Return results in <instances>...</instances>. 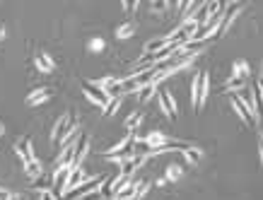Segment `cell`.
<instances>
[{
	"instance_id": "cell-1",
	"label": "cell",
	"mask_w": 263,
	"mask_h": 200,
	"mask_svg": "<svg viewBox=\"0 0 263 200\" xmlns=\"http://www.w3.org/2000/svg\"><path fill=\"white\" fill-rule=\"evenodd\" d=\"M73 133H77V121H75V113L73 111H68L65 116H61V119L56 121V128H54V142L58 147L63 145L68 137L73 135Z\"/></svg>"
},
{
	"instance_id": "cell-2",
	"label": "cell",
	"mask_w": 263,
	"mask_h": 200,
	"mask_svg": "<svg viewBox=\"0 0 263 200\" xmlns=\"http://www.w3.org/2000/svg\"><path fill=\"white\" fill-rule=\"evenodd\" d=\"M249 80H251V68L246 65V61H236V63L232 65V77L227 80V90L229 92L242 90V87L249 84Z\"/></svg>"
},
{
	"instance_id": "cell-3",
	"label": "cell",
	"mask_w": 263,
	"mask_h": 200,
	"mask_svg": "<svg viewBox=\"0 0 263 200\" xmlns=\"http://www.w3.org/2000/svg\"><path fill=\"white\" fill-rule=\"evenodd\" d=\"M101 181L104 179H85V181L80 183V186H75V188H70V191H65L63 195H61V200H73V198H82L85 193L90 191H97L101 186Z\"/></svg>"
},
{
	"instance_id": "cell-4",
	"label": "cell",
	"mask_w": 263,
	"mask_h": 200,
	"mask_svg": "<svg viewBox=\"0 0 263 200\" xmlns=\"http://www.w3.org/2000/svg\"><path fill=\"white\" fill-rule=\"evenodd\" d=\"M82 94L87 97V99L92 101V104H97V106H101L104 109V104L109 101V94L101 90V87H97L94 82H90V80H85L82 82Z\"/></svg>"
},
{
	"instance_id": "cell-5",
	"label": "cell",
	"mask_w": 263,
	"mask_h": 200,
	"mask_svg": "<svg viewBox=\"0 0 263 200\" xmlns=\"http://www.w3.org/2000/svg\"><path fill=\"white\" fill-rule=\"evenodd\" d=\"M87 152H90V137L85 133H80L77 142H73V166H80L82 159L87 157Z\"/></svg>"
},
{
	"instance_id": "cell-6",
	"label": "cell",
	"mask_w": 263,
	"mask_h": 200,
	"mask_svg": "<svg viewBox=\"0 0 263 200\" xmlns=\"http://www.w3.org/2000/svg\"><path fill=\"white\" fill-rule=\"evenodd\" d=\"M157 97H160V104H162L164 113L169 116V119H176L179 116V109H176V99H174V94L169 90H160L157 92Z\"/></svg>"
},
{
	"instance_id": "cell-7",
	"label": "cell",
	"mask_w": 263,
	"mask_h": 200,
	"mask_svg": "<svg viewBox=\"0 0 263 200\" xmlns=\"http://www.w3.org/2000/svg\"><path fill=\"white\" fill-rule=\"evenodd\" d=\"M143 142L150 147V155H152L154 150H160V147H162L164 142H169V140H167V135H164L162 130H152V133H147V135L143 137Z\"/></svg>"
},
{
	"instance_id": "cell-8",
	"label": "cell",
	"mask_w": 263,
	"mask_h": 200,
	"mask_svg": "<svg viewBox=\"0 0 263 200\" xmlns=\"http://www.w3.org/2000/svg\"><path fill=\"white\" fill-rule=\"evenodd\" d=\"M15 152L19 155L22 164L34 162V152H32V140H29V137H24V140H19L17 145H15Z\"/></svg>"
},
{
	"instance_id": "cell-9",
	"label": "cell",
	"mask_w": 263,
	"mask_h": 200,
	"mask_svg": "<svg viewBox=\"0 0 263 200\" xmlns=\"http://www.w3.org/2000/svg\"><path fill=\"white\" fill-rule=\"evenodd\" d=\"M54 97V90H37V92H32L27 97V104L29 106H39V104H44V101H48Z\"/></svg>"
},
{
	"instance_id": "cell-10",
	"label": "cell",
	"mask_w": 263,
	"mask_h": 200,
	"mask_svg": "<svg viewBox=\"0 0 263 200\" xmlns=\"http://www.w3.org/2000/svg\"><path fill=\"white\" fill-rule=\"evenodd\" d=\"M232 109H234L236 113H239V116H242V119L249 123V126H254V123H256V119L251 116V113H249V111H246V106L242 104V101H239V97H236L234 92H232Z\"/></svg>"
},
{
	"instance_id": "cell-11",
	"label": "cell",
	"mask_w": 263,
	"mask_h": 200,
	"mask_svg": "<svg viewBox=\"0 0 263 200\" xmlns=\"http://www.w3.org/2000/svg\"><path fill=\"white\" fill-rule=\"evenodd\" d=\"M85 181V172H82V166H73L70 174H68V181H65V191H70L75 186H80Z\"/></svg>"
},
{
	"instance_id": "cell-12",
	"label": "cell",
	"mask_w": 263,
	"mask_h": 200,
	"mask_svg": "<svg viewBox=\"0 0 263 200\" xmlns=\"http://www.w3.org/2000/svg\"><path fill=\"white\" fill-rule=\"evenodd\" d=\"M167 46H169V39H167V37L152 39V41H147V44H145V53L147 55H154V53H160L162 48H167Z\"/></svg>"
},
{
	"instance_id": "cell-13",
	"label": "cell",
	"mask_w": 263,
	"mask_h": 200,
	"mask_svg": "<svg viewBox=\"0 0 263 200\" xmlns=\"http://www.w3.org/2000/svg\"><path fill=\"white\" fill-rule=\"evenodd\" d=\"M37 68L41 70V73H54V68H56V63H54V58L48 53H37Z\"/></svg>"
},
{
	"instance_id": "cell-14",
	"label": "cell",
	"mask_w": 263,
	"mask_h": 200,
	"mask_svg": "<svg viewBox=\"0 0 263 200\" xmlns=\"http://www.w3.org/2000/svg\"><path fill=\"white\" fill-rule=\"evenodd\" d=\"M183 157H186V162H189L191 166H198L200 159H203V150H200V147L189 145L186 150H183Z\"/></svg>"
},
{
	"instance_id": "cell-15",
	"label": "cell",
	"mask_w": 263,
	"mask_h": 200,
	"mask_svg": "<svg viewBox=\"0 0 263 200\" xmlns=\"http://www.w3.org/2000/svg\"><path fill=\"white\" fill-rule=\"evenodd\" d=\"M208 73H203L200 75V87H198V111L203 109V101H205V97H208V92H210V84H208Z\"/></svg>"
},
{
	"instance_id": "cell-16",
	"label": "cell",
	"mask_w": 263,
	"mask_h": 200,
	"mask_svg": "<svg viewBox=\"0 0 263 200\" xmlns=\"http://www.w3.org/2000/svg\"><path fill=\"white\" fill-rule=\"evenodd\" d=\"M154 92H157V87H154V84H143V87L136 92V94H138V101H140V104H147V101L154 97Z\"/></svg>"
},
{
	"instance_id": "cell-17",
	"label": "cell",
	"mask_w": 263,
	"mask_h": 200,
	"mask_svg": "<svg viewBox=\"0 0 263 200\" xmlns=\"http://www.w3.org/2000/svg\"><path fill=\"white\" fill-rule=\"evenodd\" d=\"M121 101H123V97H114V99H109L107 104H104V116H107V119L116 113L118 106H121Z\"/></svg>"
},
{
	"instance_id": "cell-18",
	"label": "cell",
	"mask_w": 263,
	"mask_h": 200,
	"mask_svg": "<svg viewBox=\"0 0 263 200\" xmlns=\"http://www.w3.org/2000/svg\"><path fill=\"white\" fill-rule=\"evenodd\" d=\"M181 176H183V169L179 164H169V166H167V176H164L167 181H179Z\"/></svg>"
},
{
	"instance_id": "cell-19",
	"label": "cell",
	"mask_w": 263,
	"mask_h": 200,
	"mask_svg": "<svg viewBox=\"0 0 263 200\" xmlns=\"http://www.w3.org/2000/svg\"><path fill=\"white\" fill-rule=\"evenodd\" d=\"M24 174H27L29 179H37V176H41V162H27L24 164Z\"/></svg>"
},
{
	"instance_id": "cell-20",
	"label": "cell",
	"mask_w": 263,
	"mask_h": 200,
	"mask_svg": "<svg viewBox=\"0 0 263 200\" xmlns=\"http://www.w3.org/2000/svg\"><path fill=\"white\" fill-rule=\"evenodd\" d=\"M51 186H54V179L48 181V179H44V176H37L34 179V183H32V188H37V191H51Z\"/></svg>"
},
{
	"instance_id": "cell-21",
	"label": "cell",
	"mask_w": 263,
	"mask_h": 200,
	"mask_svg": "<svg viewBox=\"0 0 263 200\" xmlns=\"http://www.w3.org/2000/svg\"><path fill=\"white\" fill-rule=\"evenodd\" d=\"M101 198H114V179H104L99 186Z\"/></svg>"
},
{
	"instance_id": "cell-22",
	"label": "cell",
	"mask_w": 263,
	"mask_h": 200,
	"mask_svg": "<svg viewBox=\"0 0 263 200\" xmlns=\"http://www.w3.org/2000/svg\"><path fill=\"white\" fill-rule=\"evenodd\" d=\"M147 188H150V181H147V179H143V181H136V193H133V198L143 200V198H145V193H147Z\"/></svg>"
},
{
	"instance_id": "cell-23",
	"label": "cell",
	"mask_w": 263,
	"mask_h": 200,
	"mask_svg": "<svg viewBox=\"0 0 263 200\" xmlns=\"http://www.w3.org/2000/svg\"><path fill=\"white\" fill-rule=\"evenodd\" d=\"M140 121H143V111H138V113H130V116L126 119L128 130H136V128L140 126Z\"/></svg>"
},
{
	"instance_id": "cell-24",
	"label": "cell",
	"mask_w": 263,
	"mask_h": 200,
	"mask_svg": "<svg viewBox=\"0 0 263 200\" xmlns=\"http://www.w3.org/2000/svg\"><path fill=\"white\" fill-rule=\"evenodd\" d=\"M133 32H136V27H133V24H121V27L116 29V39H128V37H133Z\"/></svg>"
},
{
	"instance_id": "cell-25",
	"label": "cell",
	"mask_w": 263,
	"mask_h": 200,
	"mask_svg": "<svg viewBox=\"0 0 263 200\" xmlns=\"http://www.w3.org/2000/svg\"><path fill=\"white\" fill-rule=\"evenodd\" d=\"M90 51H92V53H101V51H104V39H92V41H90Z\"/></svg>"
},
{
	"instance_id": "cell-26",
	"label": "cell",
	"mask_w": 263,
	"mask_h": 200,
	"mask_svg": "<svg viewBox=\"0 0 263 200\" xmlns=\"http://www.w3.org/2000/svg\"><path fill=\"white\" fill-rule=\"evenodd\" d=\"M80 200H101V193H99V188L97 191H90V193H85Z\"/></svg>"
},
{
	"instance_id": "cell-27",
	"label": "cell",
	"mask_w": 263,
	"mask_h": 200,
	"mask_svg": "<svg viewBox=\"0 0 263 200\" xmlns=\"http://www.w3.org/2000/svg\"><path fill=\"white\" fill-rule=\"evenodd\" d=\"M39 198L41 200H56V195L51 191H44V193H39Z\"/></svg>"
},
{
	"instance_id": "cell-28",
	"label": "cell",
	"mask_w": 263,
	"mask_h": 200,
	"mask_svg": "<svg viewBox=\"0 0 263 200\" xmlns=\"http://www.w3.org/2000/svg\"><path fill=\"white\" fill-rule=\"evenodd\" d=\"M8 200H22V195H19V193H10Z\"/></svg>"
},
{
	"instance_id": "cell-29",
	"label": "cell",
	"mask_w": 263,
	"mask_h": 200,
	"mask_svg": "<svg viewBox=\"0 0 263 200\" xmlns=\"http://www.w3.org/2000/svg\"><path fill=\"white\" fill-rule=\"evenodd\" d=\"M167 5H169V3H154V10H164Z\"/></svg>"
},
{
	"instance_id": "cell-30",
	"label": "cell",
	"mask_w": 263,
	"mask_h": 200,
	"mask_svg": "<svg viewBox=\"0 0 263 200\" xmlns=\"http://www.w3.org/2000/svg\"><path fill=\"white\" fill-rule=\"evenodd\" d=\"M123 10H133V3H130V0H123Z\"/></svg>"
},
{
	"instance_id": "cell-31",
	"label": "cell",
	"mask_w": 263,
	"mask_h": 200,
	"mask_svg": "<svg viewBox=\"0 0 263 200\" xmlns=\"http://www.w3.org/2000/svg\"><path fill=\"white\" fill-rule=\"evenodd\" d=\"M8 195H10L8 191H3V188H0V200H8Z\"/></svg>"
},
{
	"instance_id": "cell-32",
	"label": "cell",
	"mask_w": 263,
	"mask_h": 200,
	"mask_svg": "<svg viewBox=\"0 0 263 200\" xmlns=\"http://www.w3.org/2000/svg\"><path fill=\"white\" fill-rule=\"evenodd\" d=\"M3 39H5V27L0 24V41H3Z\"/></svg>"
},
{
	"instance_id": "cell-33",
	"label": "cell",
	"mask_w": 263,
	"mask_h": 200,
	"mask_svg": "<svg viewBox=\"0 0 263 200\" xmlns=\"http://www.w3.org/2000/svg\"><path fill=\"white\" fill-rule=\"evenodd\" d=\"M3 133H5V126H3V123H0V135H3Z\"/></svg>"
},
{
	"instance_id": "cell-34",
	"label": "cell",
	"mask_w": 263,
	"mask_h": 200,
	"mask_svg": "<svg viewBox=\"0 0 263 200\" xmlns=\"http://www.w3.org/2000/svg\"><path fill=\"white\" fill-rule=\"evenodd\" d=\"M101 200H114V198H101Z\"/></svg>"
},
{
	"instance_id": "cell-35",
	"label": "cell",
	"mask_w": 263,
	"mask_h": 200,
	"mask_svg": "<svg viewBox=\"0 0 263 200\" xmlns=\"http://www.w3.org/2000/svg\"><path fill=\"white\" fill-rule=\"evenodd\" d=\"M128 200H136V198H128Z\"/></svg>"
},
{
	"instance_id": "cell-36",
	"label": "cell",
	"mask_w": 263,
	"mask_h": 200,
	"mask_svg": "<svg viewBox=\"0 0 263 200\" xmlns=\"http://www.w3.org/2000/svg\"><path fill=\"white\" fill-rule=\"evenodd\" d=\"M39 200H41V198H39Z\"/></svg>"
}]
</instances>
